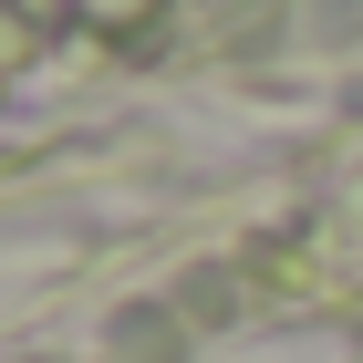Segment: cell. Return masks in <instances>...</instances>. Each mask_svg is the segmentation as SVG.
I'll return each instance as SVG.
<instances>
[{
  "instance_id": "1",
  "label": "cell",
  "mask_w": 363,
  "mask_h": 363,
  "mask_svg": "<svg viewBox=\"0 0 363 363\" xmlns=\"http://www.w3.org/2000/svg\"><path fill=\"white\" fill-rule=\"evenodd\" d=\"M94 21H145V0H84Z\"/></svg>"
}]
</instances>
